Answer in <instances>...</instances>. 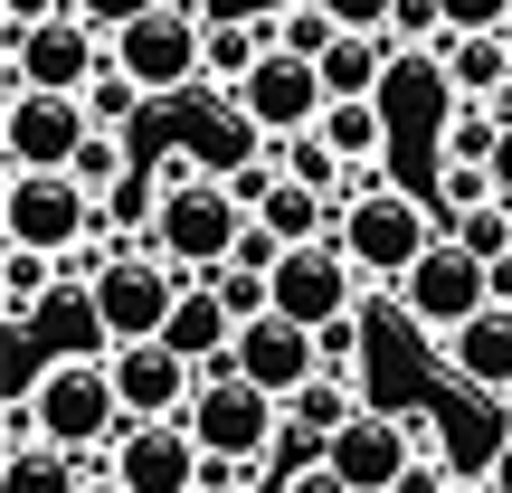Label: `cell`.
Here are the masks:
<instances>
[{"mask_svg":"<svg viewBox=\"0 0 512 493\" xmlns=\"http://www.w3.org/2000/svg\"><path fill=\"white\" fill-rule=\"evenodd\" d=\"M114 67L152 95V105H190L209 86V10H181V0H152L143 19L114 29Z\"/></svg>","mask_w":512,"mask_h":493,"instance_id":"6da1fadb","label":"cell"},{"mask_svg":"<svg viewBox=\"0 0 512 493\" xmlns=\"http://www.w3.org/2000/svg\"><path fill=\"white\" fill-rule=\"evenodd\" d=\"M332 238L351 247L361 275H389V285H399V275L446 238V209H427L418 190H399V181H370V190H351V209H342Z\"/></svg>","mask_w":512,"mask_h":493,"instance_id":"7a4b0ae2","label":"cell"},{"mask_svg":"<svg viewBox=\"0 0 512 493\" xmlns=\"http://www.w3.org/2000/svg\"><path fill=\"white\" fill-rule=\"evenodd\" d=\"M19 399L38 408V437L67 446V456H95V446H114V427H124V389H114V361H48Z\"/></svg>","mask_w":512,"mask_h":493,"instance_id":"3957f363","label":"cell"},{"mask_svg":"<svg viewBox=\"0 0 512 493\" xmlns=\"http://www.w3.org/2000/svg\"><path fill=\"white\" fill-rule=\"evenodd\" d=\"M247 219H256V209L238 200V190H228L219 171H200V181H171V190H162V219H152V247H162L171 266H190V275L209 285V266H228V256H238Z\"/></svg>","mask_w":512,"mask_h":493,"instance_id":"277c9868","label":"cell"},{"mask_svg":"<svg viewBox=\"0 0 512 493\" xmlns=\"http://www.w3.org/2000/svg\"><path fill=\"white\" fill-rule=\"evenodd\" d=\"M0 238L76 256L86 238H105V200H95L76 171H10V190H0Z\"/></svg>","mask_w":512,"mask_h":493,"instance_id":"5b68a950","label":"cell"},{"mask_svg":"<svg viewBox=\"0 0 512 493\" xmlns=\"http://www.w3.org/2000/svg\"><path fill=\"white\" fill-rule=\"evenodd\" d=\"M190 285H200L190 266H171L152 238H133L105 275H95V313H105V332H114V342H162Z\"/></svg>","mask_w":512,"mask_h":493,"instance_id":"8992f818","label":"cell"},{"mask_svg":"<svg viewBox=\"0 0 512 493\" xmlns=\"http://www.w3.org/2000/svg\"><path fill=\"white\" fill-rule=\"evenodd\" d=\"M114 67V29H95L86 10H57V19H38V29H19L10 38V67H0V86H38V95H86L95 76Z\"/></svg>","mask_w":512,"mask_h":493,"instance_id":"52a82bcc","label":"cell"},{"mask_svg":"<svg viewBox=\"0 0 512 493\" xmlns=\"http://www.w3.org/2000/svg\"><path fill=\"white\" fill-rule=\"evenodd\" d=\"M190 437L219 465H266V446L285 437V399H266L256 380H238V361H209L200 399H190Z\"/></svg>","mask_w":512,"mask_h":493,"instance_id":"ba28073f","label":"cell"},{"mask_svg":"<svg viewBox=\"0 0 512 493\" xmlns=\"http://www.w3.org/2000/svg\"><path fill=\"white\" fill-rule=\"evenodd\" d=\"M105 465L124 475V493H209L219 484V456L190 437V418H124Z\"/></svg>","mask_w":512,"mask_h":493,"instance_id":"9c48e42d","label":"cell"},{"mask_svg":"<svg viewBox=\"0 0 512 493\" xmlns=\"http://www.w3.org/2000/svg\"><path fill=\"white\" fill-rule=\"evenodd\" d=\"M399 304H408V323H418L427 342H446V332H465L484 304H494V266H484L475 247L437 238V247L418 256V266L399 275Z\"/></svg>","mask_w":512,"mask_h":493,"instance_id":"30bf717a","label":"cell"},{"mask_svg":"<svg viewBox=\"0 0 512 493\" xmlns=\"http://www.w3.org/2000/svg\"><path fill=\"white\" fill-rule=\"evenodd\" d=\"M86 133H95L86 95H38V86H10V105H0V162H10V171H76Z\"/></svg>","mask_w":512,"mask_h":493,"instance_id":"8fae6325","label":"cell"},{"mask_svg":"<svg viewBox=\"0 0 512 493\" xmlns=\"http://www.w3.org/2000/svg\"><path fill=\"white\" fill-rule=\"evenodd\" d=\"M361 285L370 275L351 266V247L342 238H313V247H285L275 256V313H285V323H342L351 304H361Z\"/></svg>","mask_w":512,"mask_h":493,"instance_id":"7c38bea8","label":"cell"},{"mask_svg":"<svg viewBox=\"0 0 512 493\" xmlns=\"http://www.w3.org/2000/svg\"><path fill=\"white\" fill-rule=\"evenodd\" d=\"M238 105H247V124L266 133V143H285V133H313V124H323L332 86H323V67H313V57L266 48V57H256V76L238 86Z\"/></svg>","mask_w":512,"mask_h":493,"instance_id":"4fadbf2b","label":"cell"},{"mask_svg":"<svg viewBox=\"0 0 512 493\" xmlns=\"http://www.w3.org/2000/svg\"><path fill=\"white\" fill-rule=\"evenodd\" d=\"M228 361H238V380H256L266 399H294L304 380H323V342H313V323H285V313H256V323H238Z\"/></svg>","mask_w":512,"mask_h":493,"instance_id":"5bb4252c","label":"cell"},{"mask_svg":"<svg viewBox=\"0 0 512 493\" xmlns=\"http://www.w3.org/2000/svg\"><path fill=\"white\" fill-rule=\"evenodd\" d=\"M408 456H418V437H408V408H361V418H351L342 437L323 446V465H332L351 493H389V484L408 475Z\"/></svg>","mask_w":512,"mask_h":493,"instance_id":"9a60e30c","label":"cell"},{"mask_svg":"<svg viewBox=\"0 0 512 493\" xmlns=\"http://www.w3.org/2000/svg\"><path fill=\"white\" fill-rule=\"evenodd\" d=\"M114 389H124V418H190L200 399V361H181L171 342H114Z\"/></svg>","mask_w":512,"mask_h":493,"instance_id":"2e32d148","label":"cell"},{"mask_svg":"<svg viewBox=\"0 0 512 493\" xmlns=\"http://www.w3.org/2000/svg\"><path fill=\"white\" fill-rule=\"evenodd\" d=\"M181 143H190V162H200V171H219V181L275 152L266 133L247 124V105H238V95H219V86H200V95H190V133H181Z\"/></svg>","mask_w":512,"mask_h":493,"instance_id":"e0dca14e","label":"cell"},{"mask_svg":"<svg viewBox=\"0 0 512 493\" xmlns=\"http://www.w3.org/2000/svg\"><path fill=\"white\" fill-rule=\"evenodd\" d=\"M446 86H456V105H503L512 95V29H456L437 48Z\"/></svg>","mask_w":512,"mask_h":493,"instance_id":"ac0fdd59","label":"cell"},{"mask_svg":"<svg viewBox=\"0 0 512 493\" xmlns=\"http://www.w3.org/2000/svg\"><path fill=\"white\" fill-rule=\"evenodd\" d=\"M446 370H456L465 389H484V399H503L512 389V304H484L465 332H446Z\"/></svg>","mask_w":512,"mask_h":493,"instance_id":"d6986e66","label":"cell"},{"mask_svg":"<svg viewBox=\"0 0 512 493\" xmlns=\"http://www.w3.org/2000/svg\"><path fill=\"white\" fill-rule=\"evenodd\" d=\"M19 332L57 342V361H105V351H114L105 313H95V285H57V294H48V304H38V313H29Z\"/></svg>","mask_w":512,"mask_h":493,"instance_id":"ffe728a7","label":"cell"},{"mask_svg":"<svg viewBox=\"0 0 512 493\" xmlns=\"http://www.w3.org/2000/svg\"><path fill=\"white\" fill-rule=\"evenodd\" d=\"M313 133H323V143L370 181V171H380V152H389V105H380V95H332Z\"/></svg>","mask_w":512,"mask_h":493,"instance_id":"44dd1931","label":"cell"},{"mask_svg":"<svg viewBox=\"0 0 512 493\" xmlns=\"http://www.w3.org/2000/svg\"><path fill=\"white\" fill-rule=\"evenodd\" d=\"M162 342L181 351V361H200V370H209V361H228V342H238V313H228V304H219V294H209V285H190V294H181V313H171V332H162Z\"/></svg>","mask_w":512,"mask_h":493,"instance_id":"7402d4cb","label":"cell"},{"mask_svg":"<svg viewBox=\"0 0 512 493\" xmlns=\"http://www.w3.org/2000/svg\"><path fill=\"white\" fill-rule=\"evenodd\" d=\"M389 48H399V38L342 29V38H332V48H323V86H332V95H380V86H389V67H399V57H389Z\"/></svg>","mask_w":512,"mask_h":493,"instance_id":"603a6c76","label":"cell"},{"mask_svg":"<svg viewBox=\"0 0 512 493\" xmlns=\"http://www.w3.org/2000/svg\"><path fill=\"white\" fill-rule=\"evenodd\" d=\"M275 48V29L266 19H209V86L219 95H238L247 76H256V57Z\"/></svg>","mask_w":512,"mask_h":493,"instance_id":"cb8c5ba5","label":"cell"},{"mask_svg":"<svg viewBox=\"0 0 512 493\" xmlns=\"http://www.w3.org/2000/svg\"><path fill=\"white\" fill-rule=\"evenodd\" d=\"M57 285H67V266H57L48 247H10V256H0V304H10V332L29 323V313L48 304Z\"/></svg>","mask_w":512,"mask_h":493,"instance_id":"d4e9b609","label":"cell"},{"mask_svg":"<svg viewBox=\"0 0 512 493\" xmlns=\"http://www.w3.org/2000/svg\"><path fill=\"white\" fill-rule=\"evenodd\" d=\"M0 493H86V456H67V446H19L10 465H0Z\"/></svg>","mask_w":512,"mask_h":493,"instance_id":"484cf974","label":"cell"},{"mask_svg":"<svg viewBox=\"0 0 512 493\" xmlns=\"http://www.w3.org/2000/svg\"><path fill=\"white\" fill-rule=\"evenodd\" d=\"M503 105H456V114H446V124H437V162H494V152H503Z\"/></svg>","mask_w":512,"mask_h":493,"instance_id":"4316f807","label":"cell"},{"mask_svg":"<svg viewBox=\"0 0 512 493\" xmlns=\"http://www.w3.org/2000/svg\"><path fill=\"white\" fill-rule=\"evenodd\" d=\"M361 408H370V399H361L351 380H304V389L285 399V418H294V427H313V437H342Z\"/></svg>","mask_w":512,"mask_h":493,"instance_id":"83f0119b","label":"cell"},{"mask_svg":"<svg viewBox=\"0 0 512 493\" xmlns=\"http://www.w3.org/2000/svg\"><path fill=\"white\" fill-rule=\"evenodd\" d=\"M152 219H162V171H124L105 190V238H152Z\"/></svg>","mask_w":512,"mask_h":493,"instance_id":"f1b7e54d","label":"cell"},{"mask_svg":"<svg viewBox=\"0 0 512 493\" xmlns=\"http://www.w3.org/2000/svg\"><path fill=\"white\" fill-rule=\"evenodd\" d=\"M209 294H219V304L238 313V323L275 313V275H266V266H238V256H228V266H209Z\"/></svg>","mask_w":512,"mask_h":493,"instance_id":"f546056e","label":"cell"},{"mask_svg":"<svg viewBox=\"0 0 512 493\" xmlns=\"http://www.w3.org/2000/svg\"><path fill=\"white\" fill-rule=\"evenodd\" d=\"M266 29H275V48H294V57H313V67H323V48L342 38V19H323L313 0H294V10H266Z\"/></svg>","mask_w":512,"mask_h":493,"instance_id":"4dcf8cb0","label":"cell"},{"mask_svg":"<svg viewBox=\"0 0 512 493\" xmlns=\"http://www.w3.org/2000/svg\"><path fill=\"white\" fill-rule=\"evenodd\" d=\"M446 238H456V247H475L484 266H503V256H512V209H503V200H484V209H465Z\"/></svg>","mask_w":512,"mask_h":493,"instance_id":"1f68e13d","label":"cell"},{"mask_svg":"<svg viewBox=\"0 0 512 493\" xmlns=\"http://www.w3.org/2000/svg\"><path fill=\"white\" fill-rule=\"evenodd\" d=\"M124 171H133V152H124V133H114V124H95V133H86V152H76V181H86L95 200H105V190L124 181Z\"/></svg>","mask_w":512,"mask_h":493,"instance_id":"d6a6232c","label":"cell"},{"mask_svg":"<svg viewBox=\"0 0 512 493\" xmlns=\"http://www.w3.org/2000/svg\"><path fill=\"white\" fill-rule=\"evenodd\" d=\"M313 342H323V380H351V389H361L370 351H361V323H351V313H342V323H323Z\"/></svg>","mask_w":512,"mask_h":493,"instance_id":"836d02e7","label":"cell"},{"mask_svg":"<svg viewBox=\"0 0 512 493\" xmlns=\"http://www.w3.org/2000/svg\"><path fill=\"white\" fill-rule=\"evenodd\" d=\"M389 38H399V48H446L456 29H446L437 0H399V10H389Z\"/></svg>","mask_w":512,"mask_h":493,"instance_id":"e575fe53","label":"cell"},{"mask_svg":"<svg viewBox=\"0 0 512 493\" xmlns=\"http://www.w3.org/2000/svg\"><path fill=\"white\" fill-rule=\"evenodd\" d=\"M133 105H152V95L143 86H133V76L124 67H105V76H95V86H86V114H95V124H124V114Z\"/></svg>","mask_w":512,"mask_h":493,"instance_id":"d590c367","label":"cell"},{"mask_svg":"<svg viewBox=\"0 0 512 493\" xmlns=\"http://www.w3.org/2000/svg\"><path fill=\"white\" fill-rule=\"evenodd\" d=\"M446 29H512V0H437Z\"/></svg>","mask_w":512,"mask_h":493,"instance_id":"8d00e7d4","label":"cell"},{"mask_svg":"<svg viewBox=\"0 0 512 493\" xmlns=\"http://www.w3.org/2000/svg\"><path fill=\"white\" fill-rule=\"evenodd\" d=\"M389 493H456V475H446V456H408V475Z\"/></svg>","mask_w":512,"mask_h":493,"instance_id":"74e56055","label":"cell"},{"mask_svg":"<svg viewBox=\"0 0 512 493\" xmlns=\"http://www.w3.org/2000/svg\"><path fill=\"white\" fill-rule=\"evenodd\" d=\"M67 0H0V38H19V29H38V19H57Z\"/></svg>","mask_w":512,"mask_h":493,"instance_id":"f35d334b","label":"cell"},{"mask_svg":"<svg viewBox=\"0 0 512 493\" xmlns=\"http://www.w3.org/2000/svg\"><path fill=\"white\" fill-rule=\"evenodd\" d=\"M256 493H351L332 465H304V475H285V484H256Z\"/></svg>","mask_w":512,"mask_h":493,"instance_id":"ab89813d","label":"cell"},{"mask_svg":"<svg viewBox=\"0 0 512 493\" xmlns=\"http://www.w3.org/2000/svg\"><path fill=\"white\" fill-rule=\"evenodd\" d=\"M76 10H86V19H95V29H124V19H143V10H152V0H76Z\"/></svg>","mask_w":512,"mask_h":493,"instance_id":"60d3db41","label":"cell"},{"mask_svg":"<svg viewBox=\"0 0 512 493\" xmlns=\"http://www.w3.org/2000/svg\"><path fill=\"white\" fill-rule=\"evenodd\" d=\"M494 190H503V209H512V133H503V152H494Z\"/></svg>","mask_w":512,"mask_h":493,"instance_id":"b9f144b4","label":"cell"},{"mask_svg":"<svg viewBox=\"0 0 512 493\" xmlns=\"http://www.w3.org/2000/svg\"><path fill=\"white\" fill-rule=\"evenodd\" d=\"M484 484H494V493H512V437L494 446V475H484Z\"/></svg>","mask_w":512,"mask_h":493,"instance_id":"7bdbcfd3","label":"cell"},{"mask_svg":"<svg viewBox=\"0 0 512 493\" xmlns=\"http://www.w3.org/2000/svg\"><path fill=\"white\" fill-rule=\"evenodd\" d=\"M86 493H124V475L114 465H86Z\"/></svg>","mask_w":512,"mask_h":493,"instance_id":"ee69618b","label":"cell"},{"mask_svg":"<svg viewBox=\"0 0 512 493\" xmlns=\"http://www.w3.org/2000/svg\"><path fill=\"white\" fill-rule=\"evenodd\" d=\"M494 408H503V437H512V389H503V399H494Z\"/></svg>","mask_w":512,"mask_h":493,"instance_id":"f6af8a7d","label":"cell"},{"mask_svg":"<svg viewBox=\"0 0 512 493\" xmlns=\"http://www.w3.org/2000/svg\"><path fill=\"white\" fill-rule=\"evenodd\" d=\"M228 493H256V484H228Z\"/></svg>","mask_w":512,"mask_h":493,"instance_id":"bcb514c9","label":"cell"},{"mask_svg":"<svg viewBox=\"0 0 512 493\" xmlns=\"http://www.w3.org/2000/svg\"><path fill=\"white\" fill-rule=\"evenodd\" d=\"M285 10H294V0H285Z\"/></svg>","mask_w":512,"mask_h":493,"instance_id":"7dc6e473","label":"cell"}]
</instances>
